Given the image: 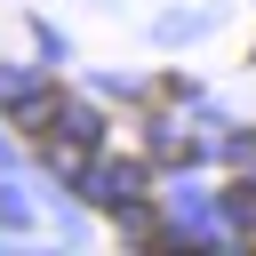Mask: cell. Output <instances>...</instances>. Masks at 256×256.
I'll return each instance as SVG.
<instances>
[{
    "mask_svg": "<svg viewBox=\"0 0 256 256\" xmlns=\"http://www.w3.org/2000/svg\"><path fill=\"white\" fill-rule=\"evenodd\" d=\"M96 200L104 208H128L136 200V168H96Z\"/></svg>",
    "mask_w": 256,
    "mask_h": 256,
    "instance_id": "1",
    "label": "cell"
}]
</instances>
